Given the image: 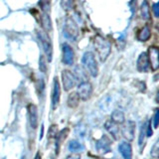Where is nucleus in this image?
<instances>
[{
	"mask_svg": "<svg viewBox=\"0 0 159 159\" xmlns=\"http://www.w3.org/2000/svg\"><path fill=\"white\" fill-rule=\"evenodd\" d=\"M93 47H94V50H96V52L98 53L99 60H101L102 62L106 61L111 51V43H109L107 39H104L103 37L98 35V36H96L93 39Z\"/></svg>",
	"mask_w": 159,
	"mask_h": 159,
	"instance_id": "obj_1",
	"label": "nucleus"
},
{
	"mask_svg": "<svg viewBox=\"0 0 159 159\" xmlns=\"http://www.w3.org/2000/svg\"><path fill=\"white\" fill-rule=\"evenodd\" d=\"M82 64L92 77H97L98 75V62L93 52H86L83 55Z\"/></svg>",
	"mask_w": 159,
	"mask_h": 159,
	"instance_id": "obj_2",
	"label": "nucleus"
},
{
	"mask_svg": "<svg viewBox=\"0 0 159 159\" xmlns=\"http://www.w3.org/2000/svg\"><path fill=\"white\" fill-rule=\"evenodd\" d=\"M37 36L40 43L42 44V47L45 54H46V59L48 60V62H51L53 59V45H52V41L50 37L48 36V34L45 31H41L39 30L37 32Z\"/></svg>",
	"mask_w": 159,
	"mask_h": 159,
	"instance_id": "obj_3",
	"label": "nucleus"
},
{
	"mask_svg": "<svg viewBox=\"0 0 159 159\" xmlns=\"http://www.w3.org/2000/svg\"><path fill=\"white\" fill-rule=\"evenodd\" d=\"M64 34L68 39L72 40V41H75L78 38L79 27L77 23L71 17H68L66 19V22H65V26H64Z\"/></svg>",
	"mask_w": 159,
	"mask_h": 159,
	"instance_id": "obj_4",
	"label": "nucleus"
},
{
	"mask_svg": "<svg viewBox=\"0 0 159 159\" xmlns=\"http://www.w3.org/2000/svg\"><path fill=\"white\" fill-rule=\"evenodd\" d=\"M76 81L77 79L71 71L64 70L62 72V83L65 91L68 92L70 89H72L75 87V84H76Z\"/></svg>",
	"mask_w": 159,
	"mask_h": 159,
	"instance_id": "obj_5",
	"label": "nucleus"
},
{
	"mask_svg": "<svg viewBox=\"0 0 159 159\" xmlns=\"http://www.w3.org/2000/svg\"><path fill=\"white\" fill-rule=\"evenodd\" d=\"M78 96L82 101H88L93 93V86L89 82H82L78 87Z\"/></svg>",
	"mask_w": 159,
	"mask_h": 159,
	"instance_id": "obj_6",
	"label": "nucleus"
},
{
	"mask_svg": "<svg viewBox=\"0 0 159 159\" xmlns=\"http://www.w3.org/2000/svg\"><path fill=\"white\" fill-rule=\"evenodd\" d=\"M62 52H63V57H62L63 63L65 65H67V66H72L74 64V59H75L73 48L68 43H63Z\"/></svg>",
	"mask_w": 159,
	"mask_h": 159,
	"instance_id": "obj_7",
	"label": "nucleus"
},
{
	"mask_svg": "<svg viewBox=\"0 0 159 159\" xmlns=\"http://www.w3.org/2000/svg\"><path fill=\"white\" fill-rule=\"evenodd\" d=\"M148 60L152 71L159 70V49L157 47H150L148 49Z\"/></svg>",
	"mask_w": 159,
	"mask_h": 159,
	"instance_id": "obj_8",
	"label": "nucleus"
},
{
	"mask_svg": "<svg viewBox=\"0 0 159 159\" xmlns=\"http://www.w3.org/2000/svg\"><path fill=\"white\" fill-rule=\"evenodd\" d=\"M27 109L30 125H31L33 129H36L38 126V107L34 103H29Z\"/></svg>",
	"mask_w": 159,
	"mask_h": 159,
	"instance_id": "obj_9",
	"label": "nucleus"
},
{
	"mask_svg": "<svg viewBox=\"0 0 159 159\" xmlns=\"http://www.w3.org/2000/svg\"><path fill=\"white\" fill-rule=\"evenodd\" d=\"M121 133L127 141H132L134 139V133H135V122L132 120H128L123 125Z\"/></svg>",
	"mask_w": 159,
	"mask_h": 159,
	"instance_id": "obj_10",
	"label": "nucleus"
},
{
	"mask_svg": "<svg viewBox=\"0 0 159 159\" xmlns=\"http://www.w3.org/2000/svg\"><path fill=\"white\" fill-rule=\"evenodd\" d=\"M60 97H61V84L59 83V80L56 77L54 79L53 89H52V107L55 109L59 104Z\"/></svg>",
	"mask_w": 159,
	"mask_h": 159,
	"instance_id": "obj_11",
	"label": "nucleus"
},
{
	"mask_svg": "<svg viewBox=\"0 0 159 159\" xmlns=\"http://www.w3.org/2000/svg\"><path fill=\"white\" fill-rule=\"evenodd\" d=\"M149 67H150V65H149L148 55L146 52H142L137 59V64H136L137 71L140 73H146Z\"/></svg>",
	"mask_w": 159,
	"mask_h": 159,
	"instance_id": "obj_12",
	"label": "nucleus"
},
{
	"mask_svg": "<svg viewBox=\"0 0 159 159\" xmlns=\"http://www.w3.org/2000/svg\"><path fill=\"white\" fill-rule=\"evenodd\" d=\"M111 140L107 135H103L99 140L97 142V148L99 152L102 153H107L111 151Z\"/></svg>",
	"mask_w": 159,
	"mask_h": 159,
	"instance_id": "obj_13",
	"label": "nucleus"
},
{
	"mask_svg": "<svg viewBox=\"0 0 159 159\" xmlns=\"http://www.w3.org/2000/svg\"><path fill=\"white\" fill-rule=\"evenodd\" d=\"M118 150L124 159H132V148L130 143L127 141H122L118 146Z\"/></svg>",
	"mask_w": 159,
	"mask_h": 159,
	"instance_id": "obj_14",
	"label": "nucleus"
},
{
	"mask_svg": "<svg viewBox=\"0 0 159 159\" xmlns=\"http://www.w3.org/2000/svg\"><path fill=\"white\" fill-rule=\"evenodd\" d=\"M104 128L107 129V131H108V133L112 135V137L114 139L118 138V133H119V127L116 123L112 122L111 120H107L106 123H104Z\"/></svg>",
	"mask_w": 159,
	"mask_h": 159,
	"instance_id": "obj_15",
	"label": "nucleus"
},
{
	"mask_svg": "<svg viewBox=\"0 0 159 159\" xmlns=\"http://www.w3.org/2000/svg\"><path fill=\"white\" fill-rule=\"evenodd\" d=\"M69 132H70V129L69 128H64L63 130H61V131L58 133V135L56 137V144H55V146H56V153L57 154L59 153L60 147H61V145L63 144L65 139L67 138Z\"/></svg>",
	"mask_w": 159,
	"mask_h": 159,
	"instance_id": "obj_16",
	"label": "nucleus"
},
{
	"mask_svg": "<svg viewBox=\"0 0 159 159\" xmlns=\"http://www.w3.org/2000/svg\"><path fill=\"white\" fill-rule=\"evenodd\" d=\"M41 24H42V27L45 30V32L47 34L49 32H51L53 30V26H52V21H51V18H50L49 14L44 12L41 15Z\"/></svg>",
	"mask_w": 159,
	"mask_h": 159,
	"instance_id": "obj_17",
	"label": "nucleus"
},
{
	"mask_svg": "<svg viewBox=\"0 0 159 159\" xmlns=\"http://www.w3.org/2000/svg\"><path fill=\"white\" fill-rule=\"evenodd\" d=\"M151 36V31H150V28H149L148 25L144 26L140 31L138 32L137 34V39L139 40L140 42H146L150 39Z\"/></svg>",
	"mask_w": 159,
	"mask_h": 159,
	"instance_id": "obj_18",
	"label": "nucleus"
},
{
	"mask_svg": "<svg viewBox=\"0 0 159 159\" xmlns=\"http://www.w3.org/2000/svg\"><path fill=\"white\" fill-rule=\"evenodd\" d=\"M111 120L114 123L118 124H122L125 121V116H124V113L121 111H118V109H116L113 111L111 113Z\"/></svg>",
	"mask_w": 159,
	"mask_h": 159,
	"instance_id": "obj_19",
	"label": "nucleus"
},
{
	"mask_svg": "<svg viewBox=\"0 0 159 159\" xmlns=\"http://www.w3.org/2000/svg\"><path fill=\"white\" fill-rule=\"evenodd\" d=\"M79 102H80V98L78 96L77 92H73L69 94L68 97V107H72V108H75L78 107L79 104Z\"/></svg>",
	"mask_w": 159,
	"mask_h": 159,
	"instance_id": "obj_20",
	"label": "nucleus"
},
{
	"mask_svg": "<svg viewBox=\"0 0 159 159\" xmlns=\"http://www.w3.org/2000/svg\"><path fill=\"white\" fill-rule=\"evenodd\" d=\"M140 11H141V17L143 20H149L150 19V8H149V5L147 1H143L140 7Z\"/></svg>",
	"mask_w": 159,
	"mask_h": 159,
	"instance_id": "obj_21",
	"label": "nucleus"
},
{
	"mask_svg": "<svg viewBox=\"0 0 159 159\" xmlns=\"http://www.w3.org/2000/svg\"><path fill=\"white\" fill-rule=\"evenodd\" d=\"M58 133H59L58 126L56 125V124H52V125L50 126L49 129H48L47 137H48L49 140H52V139H56Z\"/></svg>",
	"mask_w": 159,
	"mask_h": 159,
	"instance_id": "obj_22",
	"label": "nucleus"
},
{
	"mask_svg": "<svg viewBox=\"0 0 159 159\" xmlns=\"http://www.w3.org/2000/svg\"><path fill=\"white\" fill-rule=\"evenodd\" d=\"M39 69L40 71L42 73H46L47 72V60H46V57L41 55L40 56V59H39Z\"/></svg>",
	"mask_w": 159,
	"mask_h": 159,
	"instance_id": "obj_23",
	"label": "nucleus"
},
{
	"mask_svg": "<svg viewBox=\"0 0 159 159\" xmlns=\"http://www.w3.org/2000/svg\"><path fill=\"white\" fill-rule=\"evenodd\" d=\"M69 149L73 152H77L82 149V145L77 140H71L69 142Z\"/></svg>",
	"mask_w": 159,
	"mask_h": 159,
	"instance_id": "obj_24",
	"label": "nucleus"
},
{
	"mask_svg": "<svg viewBox=\"0 0 159 159\" xmlns=\"http://www.w3.org/2000/svg\"><path fill=\"white\" fill-rule=\"evenodd\" d=\"M150 155L154 159H159V139L152 146L151 151H150Z\"/></svg>",
	"mask_w": 159,
	"mask_h": 159,
	"instance_id": "obj_25",
	"label": "nucleus"
},
{
	"mask_svg": "<svg viewBox=\"0 0 159 159\" xmlns=\"http://www.w3.org/2000/svg\"><path fill=\"white\" fill-rule=\"evenodd\" d=\"M145 137H146V124H142L140 129V135H139V140H138V143L140 146H142V144H144Z\"/></svg>",
	"mask_w": 159,
	"mask_h": 159,
	"instance_id": "obj_26",
	"label": "nucleus"
},
{
	"mask_svg": "<svg viewBox=\"0 0 159 159\" xmlns=\"http://www.w3.org/2000/svg\"><path fill=\"white\" fill-rule=\"evenodd\" d=\"M44 89H45V83L43 81V79H39L36 84V91L40 96H42Z\"/></svg>",
	"mask_w": 159,
	"mask_h": 159,
	"instance_id": "obj_27",
	"label": "nucleus"
},
{
	"mask_svg": "<svg viewBox=\"0 0 159 159\" xmlns=\"http://www.w3.org/2000/svg\"><path fill=\"white\" fill-rule=\"evenodd\" d=\"M152 122H153V127L157 128L159 125V108L154 109V114H153V118H152Z\"/></svg>",
	"mask_w": 159,
	"mask_h": 159,
	"instance_id": "obj_28",
	"label": "nucleus"
},
{
	"mask_svg": "<svg viewBox=\"0 0 159 159\" xmlns=\"http://www.w3.org/2000/svg\"><path fill=\"white\" fill-rule=\"evenodd\" d=\"M152 11H153V14H154V16L159 18V1L158 2H155L153 4V6H152Z\"/></svg>",
	"mask_w": 159,
	"mask_h": 159,
	"instance_id": "obj_29",
	"label": "nucleus"
},
{
	"mask_svg": "<svg viewBox=\"0 0 159 159\" xmlns=\"http://www.w3.org/2000/svg\"><path fill=\"white\" fill-rule=\"evenodd\" d=\"M152 135V129H151V122L148 121L146 123V136L149 137Z\"/></svg>",
	"mask_w": 159,
	"mask_h": 159,
	"instance_id": "obj_30",
	"label": "nucleus"
},
{
	"mask_svg": "<svg viewBox=\"0 0 159 159\" xmlns=\"http://www.w3.org/2000/svg\"><path fill=\"white\" fill-rule=\"evenodd\" d=\"M66 159H81V156L79 154H72V155H69Z\"/></svg>",
	"mask_w": 159,
	"mask_h": 159,
	"instance_id": "obj_31",
	"label": "nucleus"
},
{
	"mask_svg": "<svg viewBox=\"0 0 159 159\" xmlns=\"http://www.w3.org/2000/svg\"><path fill=\"white\" fill-rule=\"evenodd\" d=\"M34 159H42L41 158V154H40L39 152H37L36 155H35V157H34Z\"/></svg>",
	"mask_w": 159,
	"mask_h": 159,
	"instance_id": "obj_32",
	"label": "nucleus"
},
{
	"mask_svg": "<svg viewBox=\"0 0 159 159\" xmlns=\"http://www.w3.org/2000/svg\"><path fill=\"white\" fill-rule=\"evenodd\" d=\"M155 101H156V102H157V103H159V91H158V92H157V93H156Z\"/></svg>",
	"mask_w": 159,
	"mask_h": 159,
	"instance_id": "obj_33",
	"label": "nucleus"
},
{
	"mask_svg": "<svg viewBox=\"0 0 159 159\" xmlns=\"http://www.w3.org/2000/svg\"><path fill=\"white\" fill-rule=\"evenodd\" d=\"M159 78V75H156L155 77H154V81H157V79Z\"/></svg>",
	"mask_w": 159,
	"mask_h": 159,
	"instance_id": "obj_34",
	"label": "nucleus"
},
{
	"mask_svg": "<svg viewBox=\"0 0 159 159\" xmlns=\"http://www.w3.org/2000/svg\"><path fill=\"white\" fill-rule=\"evenodd\" d=\"M156 29L158 30V32H159V22L156 23Z\"/></svg>",
	"mask_w": 159,
	"mask_h": 159,
	"instance_id": "obj_35",
	"label": "nucleus"
},
{
	"mask_svg": "<svg viewBox=\"0 0 159 159\" xmlns=\"http://www.w3.org/2000/svg\"><path fill=\"white\" fill-rule=\"evenodd\" d=\"M22 159H25V158H24V157H23V158H22Z\"/></svg>",
	"mask_w": 159,
	"mask_h": 159,
	"instance_id": "obj_36",
	"label": "nucleus"
}]
</instances>
